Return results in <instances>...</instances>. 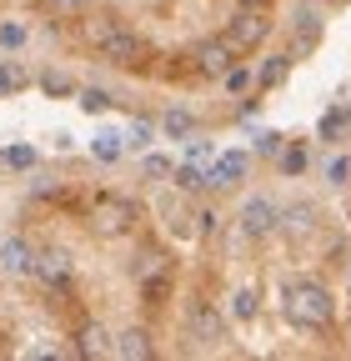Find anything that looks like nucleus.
<instances>
[{
    "mask_svg": "<svg viewBox=\"0 0 351 361\" xmlns=\"http://www.w3.org/2000/svg\"><path fill=\"white\" fill-rule=\"evenodd\" d=\"M166 356H351V226L341 201L256 176L206 211Z\"/></svg>",
    "mask_w": 351,
    "mask_h": 361,
    "instance_id": "1",
    "label": "nucleus"
},
{
    "mask_svg": "<svg viewBox=\"0 0 351 361\" xmlns=\"http://www.w3.org/2000/svg\"><path fill=\"white\" fill-rule=\"evenodd\" d=\"M0 271L35 291L61 356L146 361L166 356L186 246L141 191L51 180L25 196V221L0 241Z\"/></svg>",
    "mask_w": 351,
    "mask_h": 361,
    "instance_id": "2",
    "label": "nucleus"
},
{
    "mask_svg": "<svg viewBox=\"0 0 351 361\" xmlns=\"http://www.w3.org/2000/svg\"><path fill=\"white\" fill-rule=\"evenodd\" d=\"M30 25L85 71L196 101L246 80L286 25V0H25Z\"/></svg>",
    "mask_w": 351,
    "mask_h": 361,
    "instance_id": "3",
    "label": "nucleus"
},
{
    "mask_svg": "<svg viewBox=\"0 0 351 361\" xmlns=\"http://www.w3.org/2000/svg\"><path fill=\"white\" fill-rule=\"evenodd\" d=\"M341 216H346V226H351V166H346V176H341Z\"/></svg>",
    "mask_w": 351,
    "mask_h": 361,
    "instance_id": "4",
    "label": "nucleus"
}]
</instances>
